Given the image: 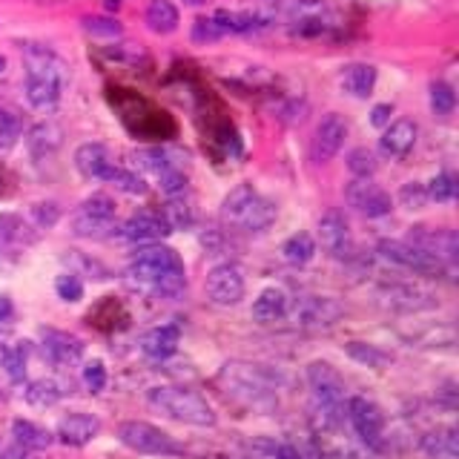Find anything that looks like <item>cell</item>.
I'll return each instance as SVG.
<instances>
[{
	"mask_svg": "<svg viewBox=\"0 0 459 459\" xmlns=\"http://www.w3.org/2000/svg\"><path fill=\"white\" fill-rule=\"evenodd\" d=\"M55 290L64 301H81L83 299V281L75 276V273H64V276H57Z\"/></svg>",
	"mask_w": 459,
	"mask_h": 459,
	"instance_id": "50",
	"label": "cell"
},
{
	"mask_svg": "<svg viewBox=\"0 0 459 459\" xmlns=\"http://www.w3.org/2000/svg\"><path fill=\"white\" fill-rule=\"evenodd\" d=\"M178 23H181L178 9L172 6L169 0H152L147 9V26L155 35H172L178 29Z\"/></svg>",
	"mask_w": 459,
	"mask_h": 459,
	"instance_id": "33",
	"label": "cell"
},
{
	"mask_svg": "<svg viewBox=\"0 0 459 459\" xmlns=\"http://www.w3.org/2000/svg\"><path fill=\"white\" fill-rule=\"evenodd\" d=\"M83 385L90 394H100L107 387V368L104 362H90L83 368Z\"/></svg>",
	"mask_w": 459,
	"mask_h": 459,
	"instance_id": "53",
	"label": "cell"
},
{
	"mask_svg": "<svg viewBox=\"0 0 459 459\" xmlns=\"http://www.w3.org/2000/svg\"><path fill=\"white\" fill-rule=\"evenodd\" d=\"M147 402L158 411L169 416L176 422H186L195 428H212L215 425V411L212 405L198 396L190 387H178V385H158L147 391Z\"/></svg>",
	"mask_w": 459,
	"mask_h": 459,
	"instance_id": "3",
	"label": "cell"
},
{
	"mask_svg": "<svg viewBox=\"0 0 459 459\" xmlns=\"http://www.w3.org/2000/svg\"><path fill=\"white\" fill-rule=\"evenodd\" d=\"M377 253L382 262L394 264V267H402L408 273H416V276H428V279H442V276H451L454 267L439 262L430 253L413 247L408 241H399V238H382L377 244Z\"/></svg>",
	"mask_w": 459,
	"mask_h": 459,
	"instance_id": "5",
	"label": "cell"
},
{
	"mask_svg": "<svg viewBox=\"0 0 459 459\" xmlns=\"http://www.w3.org/2000/svg\"><path fill=\"white\" fill-rule=\"evenodd\" d=\"M29 353H32V344L29 342H12V344H4V348H0V365H4L6 377L12 382H21L26 377Z\"/></svg>",
	"mask_w": 459,
	"mask_h": 459,
	"instance_id": "31",
	"label": "cell"
},
{
	"mask_svg": "<svg viewBox=\"0 0 459 459\" xmlns=\"http://www.w3.org/2000/svg\"><path fill=\"white\" fill-rule=\"evenodd\" d=\"M253 195H255L253 184H238V186H233V190H230L224 195V201H221V219L230 221V224H236L238 215L244 212V207H247L250 201H253Z\"/></svg>",
	"mask_w": 459,
	"mask_h": 459,
	"instance_id": "38",
	"label": "cell"
},
{
	"mask_svg": "<svg viewBox=\"0 0 459 459\" xmlns=\"http://www.w3.org/2000/svg\"><path fill=\"white\" fill-rule=\"evenodd\" d=\"M344 316V305L333 296H296L287 301L284 319L296 327H330Z\"/></svg>",
	"mask_w": 459,
	"mask_h": 459,
	"instance_id": "6",
	"label": "cell"
},
{
	"mask_svg": "<svg viewBox=\"0 0 459 459\" xmlns=\"http://www.w3.org/2000/svg\"><path fill=\"white\" fill-rule=\"evenodd\" d=\"M439 402H442V405L448 408V411H454V408H456V391H454V382H448V385L442 387Z\"/></svg>",
	"mask_w": 459,
	"mask_h": 459,
	"instance_id": "55",
	"label": "cell"
},
{
	"mask_svg": "<svg viewBox=\"0 0 459 459\" xmlns=\"http://www.w3.org/2000/svg\"><path fill=\"white\" fill-rule=\"evenodd\" d=\"M281 255L284 262L290 264H307L310 258L316 255V241L310 233H296L281 244Z\"/></svg>",
	"mask_w": 459,
	"mask_h": 459,
	"instance_id": "39",
	"label": "cell"
},
{
	"mask_svg": "<svg viewBox=\"0 0 459 459\" xmlns=\"http://www.w3.org/2000/svg\"><path fill=\"white\" fill-rule=\"evenodd\" d=\"M279 0H250V6L244 9L253 18V23L258 29H267L273 21H276V14H279Z\"/></svg>",
	"mask_w": 459,
	"mask_h": 459,
	"instance_id": "46",
	"label": "cell"
},
{
	"mask_svg": "<svg viewBox=\"0 0 459 459\" xmlns=\"http://www.w3.org/2000/svg\"><path fill=\"white\" fill-rule=\"evenodd\" d=\"M391 115H394V107L391 104H377L370 109V124L377 129H385L387 124H391Z\"/></svg>",
	"mask_w": 459,
	"mask_h": 459,
	"instance_id": "54",
	"label": "cell"
},
{
	"mask_svg": "<svg viewBox=\"0 0 459 459\" xmlns=\"http://www.w3.org/2000/svg\"><path fill=\"white\" fill-rule=\"evenodd\" d=\"M422 451L430 459H456L459 456V437L454 425H445L422 437Z\"/></svg>",
	"mask_w": 459,
	"mask_h": 459,
	"instance_id": "30",
	"label": "cell"
},
{
	"mask_svg": "<svg viewBox=\"0 0 459 459\" xmlns=\"http://www.w3.org/2000/svg\"><path fill=\"white\" fill-rule=\"evenodd\" d=\"M118 439L135 454H152V456H172L181 454V445L172 439L167 430L155 428L141 420H126L118 425Z\"/></svg>",
	"mask_w": 459,
	"mask_h": 459,
	"instance_id": "7",
	"label": "cell"
},
{
	"mask_svg": "<svg viewBox=\"0 0 459 459\" xmlns=\"http://www.w3.org/2000/svg\"><path fill=\"white\" fill-rule=\"evenodd\" d=\"M57 219H61V207H57L55 201H40V204L32 207V221H35L40 230L55 227Z\"/></svg>",
	"mask_w": 459,
	"mask_h": 459,
	"instance_id": "51",
	"label": "cell"
},
{
	"mask_svg": "<svg viewBox=\"0 0 459 459\" xmlns=\"http://www.w3.org/2000/svg\"><path fill=\"white\" fill-rule=\"evenodd\" d=\"M32 241V236H29V224L21 219V215L14 212H6L0 215V247H18V244H26Z\"/></svg>",
	"mask_w": 459,
	"mask_h": 459,
	"instance_id": "37",
	"label": "cell"
},
{
	"mask_svg": "<svg viewBox=\"0 0 459 459\" xmlns=\"http://www.w3.org/2000/svg\"><path fill=\"white\" fill-rule=\"evenodd\" d=\"M161 215L167 219L169 230H186V227H193V207H190V201H186V195L167 198Z\"/></svg>",
	"mask_w": 459,
	"mask_h": 459,
	"instance_id": "41",
	"label": "cell"
},
{
	"mask_svg": "<svg viewBox=\"0 0 459 459\" xmlns=\"http://www.w3.org/2000/svg\"><path fill=\"white\" fill-rule=\"evenodd\" d=\"M344 138H348V121L342 118L339 112H327L325 118L316 126V135H313V158L319 164L330 161L339 150Z\"/></svg>",
	"mask_w": 459,
	"mask_h": 459,
	"instance_id": "18",
	"label": "cell"
},
{
	"mask_svg": "<svg viewBox=\"0 0 459 459\" xmlns=\"http://www.w3.org/2000/svg\"><path fill=\"white\" fill-rule=\"evenodd\" d=\"M416 135H420V129H416L413 121L408 118H396L394 124H387L385 126V133L379 138V150L385 155H391V158H402V155H408L413 150V143H416Z\"/></svg>",
	"mask_w": 459,
	"mask_h": 459,
	"instance_id": "22",
	"label": "cell"
},
{
	"mask_svg": "<svg viewBox=\"0 0 459 459\" xmlns=\"http://www.w3.org/2000/svg\"><path fill=\"white\" fill-rule=\"evenodd\" d=\"M344 195H348L351 207H356L362 215H368V219H382V215L394 210L391 195H387L382 186L373 184L370 178H353L348 184V190H344Z\"/></svg>",
	"mask_w": 459,
	"mask_h": 459,
	"instance_id": "14",
	"label": "cell"
},
{
	"mask_svg": "<svg viewBox=\"0 0 459 459\" xmlns=\"http://www.w3.org/2000/svg\"><path fill=\"white\" fill-rule=\"evenodd\" d=\"M6 69V57L4 55H0V72H4Z\"/></svg>",
	"mask_w": 459,
	"mask_h": 459,
	"instance_id": "58",
	"label": "cell"
},
{
	"mask_svg": "<svg viewBox=\"0 0 459 459\" xmlns=\"http://www.w3.org/2000/svg\"><path fill=\"white\" fill-rule=\"evenodd\" d=\"M83 29L95 38H118L124 29L115 18H107V14H92V18H83Z\"/></svg>",
	"mask_w": 459,
	"mask_h": 459,
	"instance_id": "47",
	"label": "cell"
},
{
	"mask_svg": "<svg viewBox=\"0 0 459 459\" xmlns=\"http://www.w3.org/2000/svg\"><path fill=\"white\" fill-rule=\"evenodd\" d=\"M23 133V121L21 115L9 109V107H0V152H6L14 147V141L21 138Z\"/></svg>",
	"mask_w": 459,
	"mask_h": 459,
	"instance_id": "42",
	"label": "cell"
},
{
	"mask_svg": "<svg viewBox=\"0 0 459 459\" xmlns=\"http://www.w3.org/2000/svg\"><path fill=\"white\" fill-rule=\"evenodd\" d=\"M348 169L353 172V178H370L373 172H377V155L368 147H356L348 155Z\"/></svg>",
	"mask_w": 459,
	"mask_h": 459,
	"instance_id": "45",
	"label": "cell"
},
{
	"mask_svg": "<svg viewBox=\"0 0 459 459\" xmlns=\"http://www.w3.org/2000/svg\"><path fill=\"white\" fill-rule=\"evenodd\" d=\"M348 420L356 430V437L362 439L370 451H385V416L377 402H370L365 396H351Z\"/></svg>",
	"mask_w": 459,
	"mask_h": 459,
	"instance_id": "11",
	"label": "cell"
},
{
	"mask_svg": "<svg viewBox=\"0 0 459 459\" xmlns=\"http://www.w3.org/2000/svg\"><path fill=\"white\" fill-rule=\"evenodd\" d=\"M344 353H348L353 362L373 368V370H385L387 365L394 362L391 353L377 348V344H368V342H348V344H344Z\"/></svg>",
	"mask_w": 459,
	"mask_h": 459,
	"instance_id": "34",
	"label": "cell"
},
{
	"mask_svg": "<svg viewBox=\"0 0 459 459\" xmlns=\"http://www.w3.org/2000/svg\"><path fill=\"white\" fill-rule=\"evenodd\" d=\"M307 385L313 396V408L319 413L325 428L336 430L348 420V399H344V382L333 365L310 362L307 365Z\"/></svg>",
	"mask_w": 459,
	"mask_h": 459,
	"instance_id": "4",
	"label": "cell"
},
{
	"mask_svg": "<svg viewBox=\"0 0 459 459\" xmlns=\"http://www.w3.org/2000/svg\"><path fill=\"white\" fill-rule=\"evenodd\" d=\"M178 344H181L178 325H158V327L147 330V333L141 336V351L147 353L150 359H158V362L176 353Z\"/></svg>",
	"mask_w": 459,
	"mask_h": 459,
	"instance_id": "23",
	"label": "cell"
},
{
	"mask_svg": "<svg viewBox=\"0 0 459 459\" xmlns=\"http://www.w3.org/2000/svg\"><path fill=\"white\" fill-rule=\"evenodd\" d=\"M399 201H402V207H408V210H422V207H428V204H430L425 184H420V181H408V184H402Z\"/></svg>",
	"mask_w": 459,
	"mask_h": 459,
	"instance_id": "48",
	"label": "cell"
},
{
	"mask_svg": "<svg viewBox=\"0 0 459 459\" xmlns=\"http://www.w3.org/2000/svg\"><path fill=\"white\" fill-rule=\"evenodd\" d=\"M377 301L394 313H422L437 307V296L411 281H385L377 290Z\"/></svg>",
	"mask_w": 459,
	"mask_h": 459,
	"instance_id": "10",
	"label": "cell"
},
{
	"mask_svg": "<svg viewBox=\"0 0 459 459\" xmlns=\"http://www.w3.org/2000/svg\"><path fill=\"white\" fill-rule=\"evenodd\" d=\"M287 18H290L293 35L316 38L339 23V12L330 0H293L290 9H287Z\"/></svg>",
	"mask_w": 459,
	"mask_h": 459,
	"instance_id": "8",
	"label": "cell"
},
{
	"mask_svg": "<svg viewBox=\"0 0 459 459\" xmlns=\"http://www.w3.org/2000/svg\"><path fill=\"white\" fill-rule=\"evenodd\" d=\"M456 107V92L454 86L448 81H434L430 83V109H434V115H451Z\"/></svg>",
	"mask_w": 459,
	"mask_h": 459,
	"instance_id": "43",
	"label": "cell"
},
{
	"mask_svg": "<svg viewBox=\"0 0 459 459\" xmlns=\"http://www.w3.org/2000/svg\"><path fill=\"white\" fill-rule=\"evenodd\" d=\"M100 434V420L92 413H69L61 420V425H57V439H61L64 445H72V448H81V445H90L95 437Z\"/></svg>",
	"mask_w": 459,
	"mask_h": 459,
	"instance_id": "19",
	"label": "cell"
},
{
	"mask_svg": "<svg viewBox=\"0 0 459 459\" xmlns=\"http://www.w3.org/2000/svg\"><path fill=\"white\" fill-rule=\"evenodd\" d=\"M40 351L43 359H49L52 365H75L83 356V342L78 336L66 333V330H55V327H43L40 330Z\"/></svg>",
	"mask_w": 459,
	"mask_h": 459,
	"instance_id": "16",
	"label": "cell"
},
{
	"mask_svg": "<svg viewBox=\"0 0 459 459\" xmlns=\"http://www.w3.org/2000/svg\"><path fill=\"white\" fill-rule=\"evenodd\" d=\"M109 152L104 143H81L75 150V169L81 172L83 178H100L104 176V169L109 167Z\"/></svg>",
	"mask_w": 459,
	"mask_h": 459,
	"instance_id": "28",
	"label": "cell"
},
{
	"mask_svg": "<svg viewBox=\"0 0 459 459\" xmlns=\"http://www.w3.org/2000/svg\"><path fill=\"white\" fill-rule=\"evenodd\" d=\"M319 241H322V250L330 258H351V227L344 221V215L339 210H327L322 219H319Z\"/></svg>",
	"mask_w": 459,
	"mask_h": 459,
	"instance_id": "17",
	"label": "cell"
},
{
	"mask_svg": "<svg viewBox=\"0 0 459 459\" xmlns=\"http://www.w3.org/2000/svg\"><path fill=\"white\" fill-rule=\"evenodd\" d=\"M126 273L138 287L164 299L181 296L186 287V270L181 255L167 244H143V247H138V253L129 258Z\"/></svg>",
	"mask_w": 459,
	"mask_h": 459,
	"instance_id": "1",
	"label": "cell"
},
{
	"mask_svg": "<svg viewBox=\"0 0 459 459\" xmlns=\"http://www.w3.org/2000/svg\"><path fill=\"white\" fill-rule=\"evenodd\" d=\"M9 319H12V299L0 296V322H9Z\"/></svg>",
	"mask_w": 459,
	"mask_h": 459,
	"instance_id": "56",
	"label": "cell"
},
{
	"mask_svg": "<svg viewBox=\"0 0 459 459\" xmlns=\"http://www.w3.org/2000/svg\"><path fill=\"white\" fill-rule=\"evenodd\" d=\"M100 181L112 184L115 190H121L126 195H147V181H143L138 172H133V169H124V167L109 164L104 169V176H100Z\"/></svg>",
	"mask_w": 459,
	"mask_h": 459,
	"instance_id": "35",
	"label": "cell"
},
{
	"mask_svg": "<svg viewBox=\"0 0 459 459\" xmlns=\"http://www.w3.org/2000/svg\"><path fill=\"white\" fill-rule=\"evenodd\" d=\"M135 167H141L143 172H152L158 178L167 169H184L181 167V152L176 150H164V147H147V150H135Z\"/></svg>",
	"mask_w": 459,
	"mask_h": 459,
	"instance_id": "29",
	"label": "cell"
},
{
	"mask_svg": "<svg viewBox=\"0 0 459 459\" xmlns=\"http://www.w3.org/2000/svg\"><path fill=\"white\" fill-rule=\"evenodd\" d=\"M64 143V129L55 121H40L26 133V150L32 155V161H47Z\"/></svg>",
	"mask_w": 459,
	"mask_h": 459,
	"instance_id": "20",
	"label": "cell"
},
{
	"mask_svg": "<svg viewBox=\"0 0 459 459\" xmlns=\"http://www.w3.org/2000/svg\"><path fill=\"white\" fill-rule=\"evenodd\" d=\"M115 230V201L107 193H95L72 215V233L81 238H104Z\"/></svg>",
	"mask_w": 459,
	"mask_h": 459,
	"instance_id": "9",
	"label": "cell"
},
{
	"mask_svg": "<svg viewBox=\"0 0 459 459\" xmlns=\"http://www.w3.org/2000/svg\"><path fill=\"white\" fill-rule=\"evenodd\" d=\"M244 459H296L290 448L273 442L267 437H255L244 445Z\"/></svg>",
	"mask_w": 459,
	"mask_h": 459,
	"instance_id": "40",
	"label": "cell"
},
{
	"mask_svg": "<svg viewBox=\"0 0 459 459\" xmlns=\"http://www.w3.org/2000/svg\"><path fill=\"white\" fill-rule=\"evenodd\" d=\"M172 230L161 215V210H138L135 215H129L121 227H115V236L126 244H158Z\"/></svg>",
	"mask_w": 459,
	"mask_h": 459,
	"instance_id": "12",
	"label": "cell"
},
{
	"mask_svg": "<svg viewBox=\"0 0 459 459\" xmlns=\"http://www.w3.org/2000/svg\"><path fill=\"white\" fill-rule=\"evenodd\" d=\"M408 244L430 253L434 258L445 264H456V253H459V238L454 230H428V227H411Z\"/></svg>",
	"mask_w": 459,
	"mask_h": 459,
	"instance_id": "15",
	"label": "cell"
},
{
	"mask_svg": "<svg viewBox=\"0 0 459 459\" xmlns=\"http://www.w3.org/2000/svg\"><path fill=\"white\" fill-rule=\"evenodd\" d=\"M276 215H279V207L273 204L270 198H264V195H253V201L247 207H244V212L238 215V221H236V227H241V230H247V233H264V230L276 221Z\"/></svg>",
	"mask_w": 459,
	"mask_h": 459,
	"instance_id": "25",
	"label": "cell"
},
{
	"mask_svg": "<svg viewBox=\"0 0 459 459\" xmlns=\"http://www.w3.org/2000/svg\"><path fill=\"white\" fill-rule=\"evenodd\" d=\"M287 293L279 290V287H264L262 293L255 296L253 301V319L262 322V325H270V322H279L284 319V310H287Z\"/></svg>",
	"mask_w": 459,
	"mask_h": 459,
	"instance_id": "27",
	"label": "cell"
},
{
	"mask_svg": "<svg viewBox=\"0 0 459 459\" xmlns=\"http://www.w3.org/2000/svg\"><path fill=\"white\" fill-rule=\"evenodd\" d=\"M224 32H221V26L215 23L212 18H198L193 23V40L195 43H215V40H221Z\"/></svg>",
	"mask_w": 459,
	"mask_h": 459,
	"instance_id": "52",
	"label": "cell"
},
{
	"mask_svg": "<svg viewBox=\"0 0 459 459\" xmlns=\"http://www.w3.org/2000/svg\"><path fill=\"white\" fill-rule=\"evenodd\" d=\"M12 437L18 445H23V448L29 451H43V448H49V445L55 442V437L49 434L47 428H40L35 422H29V420H14L12 422Z\"/></svg>",
	"mask_w": 459,
	"mask_h": 459,
	"instance_id": "32",
	"label": "cell"
},
{
	"mask_svg": "<svg viewBox=\"0 0 459 459\" xmlns=\"http://www.w3.org/2000/svg\"><path fill=\"white\" fill-rule=\"evenodd\" d=\"M4 253H6V250H4V247H0V262H4Z\"/></svg>",
	"mask_w": 459,
	"mask_h": 459,
	"instance_id": "59",
	"label": "cell"
},
{
	"mask_svg": "<svg viewBox=\"0 0 459 459\" xmlns=\"http://www.w3.org/2000/svg\"><path fill=\"white\" fill-rule=\"evenodd\" d=\"M207 296L212 305L219 307H233L244 299V276L236 264H215L210 273H207Z\"/></svg>",
	"mask_w": 459,
	"mask_h": 459,
	"instance_id": "13",
	"label": "cell"
},
{
	"mask_svg": "<svg viewBox=\"0 0 459 459\" xmlns=\"http://www.w3.org/2000/svg\"><path fill=\"white\" fill-rule=\"evenodd\" d=\"M61 396H64V385L55 379H35V382H29L23 391V399L35 408H49Z\"/></svg>",
	"mask_w": 459,
	"mask_h": 459,
	"instance_id": "36",
	"label": "cell"
},
{
	"mask_svg": "<svg viewBox=\"0 0 459 459\" xmlns=\"http://www.w3.org/2000/svg\"><path fill=\"white\" fill-rule=\"evenodd\" d=\"M61 78L52 75H40V72H26V100L35 109H52L57 100H61V90H64Z\"/></svg>",
	"mask_w": 459,
	"mask_h": 459,
	"instance_id": "21",
	"label": "cell"
},
{
	"mask_svg": "<svg viewBox=\"0 0 459 459\" xmlns=\"http://www.w3.org/2000/svg\"><path fill=\"white\" fill-rule=\"evenodd\" d=\"M186 6H201V4H207V0H184Z\"/></svg>",
	"mask_w": 459,
	"mask_h": 459,
	"instance_id": "57",
	"label": "cell"
},
{
	"mask_svg": "<svg viewBox=\"0 0 459 459\" xmlns=\"http://www.w3.org/2000/svg\"><path fill=\"white\" fill-rule=\"evenodd\" d=\"M339 83L342 90L353 95V98H370L373 86H377V66L370 64H348L339 72Z\"/></svg>",
	"mask_w": 459,
	"mask_h": 459,
	"instance_id": "26",
	"label": "cell"
},
{
	"mask_svg": "<svg viewBox=\"0 0 459 459\" xmlns=\"http://www.w3.org/2000/svg\"><path fill=\"white\" fill-rule=\"evenodd\" d=\"M219 382L250 408H270L276 405V391L281 385V377L267 365L253 362H227L219 373Z\"/></svg>",
	"mask_w": 459,
	"mask_h": 459,
	"instance_id": "2",
	"label": "cell"
},
{
	"mask_svg": "<svg viewBox=\"0 0 459 459\" xmlns=\"http://www.w3.org/2000/svg\"><path fill=\"white\" fill-rule=\"evenodd\" d=\"M425 190H428V198L430 201H437V204H448V201L456 198V190H459V184H456V176L454 172H439V176L425 184Z\"/></svg>",
	"mask_w": 459,
	"mask_h": 459,
	"instance_id": "44",
	"label": "cell"
},
{
	"mask_svg": "<svg viewBox=\"0 0 459 459\" xmlns=\"http://www.w3.org/2000/svg\"><path fill=\"white\" fill-rule=\"evenodd\" d=\"M158 186L167 198H176V195H186V176L184 169H167L158 176Z\"/></svg>",
	"mask_w": 459,
	"mask_h": 459,
	"instance_id": "49",
	"label": "cell"
},
{
	"mask_svg": "<svg viewBox=\"0 0 459 459\" xmlns=\"http://www.w3.org/2000/svg\"><path fill=\"white\" fill-rule=\"evenodd\" d=\"M23 61H26V72H40V75H52L61 81L69 78V66L49 47H43V43H29L23 49Z\"/></svg>",
	"mask_w": 459,
	"mask_h": 459,
	"instance_id": "24",
	"label": "cell"
}]
</instances>
